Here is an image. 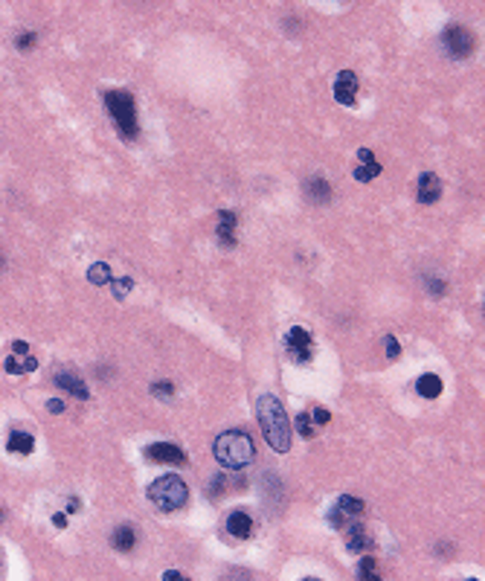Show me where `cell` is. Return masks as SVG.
Returning a JSON list of instances; mask_svg holds the SVG:
<instances>
[{
  "mask_svg": "<svg viewBox=\"0 0 485 581\" xmlns=\"http://www.w3.org/2000/svg\"><path fill=\"white\" fill-rule=\"evenodd\" d=\"M442 378L439 375H433V373H425L422 378L416 381V390H418V395L422 398H439L442 395Z\"/></svg>",
  "mask_w": 485,
  "mask_h": 581,
  "instance_id": "4fadbf2b",
  "label": "cell"
},
{
  "mask_svg": "<svg viewBox=\"0 0 485 581\" xmlns=\"http://www.w3.org/2000/svg\"><path fill=\"white\" fill-rule=\"evenodd\" d=\"M381 172H384V169H381V163H363V166L354 169V181L369 183V181H375V177H378Z\"/></svg>",
  "mask_w": 485,
  "mask_h": 581,
  "instance_id": "44dd1931",
  "label": "cell"
},
{
  "mask_svg": "<svg viewBox=\"0 0 485 581\" xmlns=\"http://www.w3.org/2000/svg\"><path fill=\"white\" fill-rule=\"evenodd\" d=\"M288 354L294 358L297 363H309L311 354H314V343H311V334L305 332L302 326H294L288 332Z\"/></svg>",
  "mask_w": 485,
  "mask_h": 581,
  "instance_id": "8992f818",
  "label": "cell"
},
{
  "mask_svg": "<svg viewBox=\"0 0 485 581\" xmlns=\"http://www.w3.org/2000/svg\"><path fill=\"white\" fill-rule=\"evenodd\" d=\"M53 523L64 529V526H67V518H64V514H56V518H53Z\"/></svg>",
  "mask_w": 485,
  "mask_h": 581,
  "instance_id": "836d02e7",
  "label": "cell"
},
{
  "mask_svg": "<svg viewBox=\"0 0 485 581\" xmlns=\"http://www.w3.org/2000/svg\"><path fill=\"white\" fill-rule=\"evenodd\" d=\"M337 512H346V514H363L366 506H363V500H354L349 494H343L340 500H337Z\"/></svg>",
  "mask_w": 485,
  "mask_h": 581,
  "instance_id": "ffe728a7",
  "label": "cell"
},
{
  "mask_svg": "<svg viewBox=\"0 0 485 581\" xmlns=\"http://www.w3.org/2000/svg\"><path fill=\"white\" fill-rule=\"evenodd\" d=\"M358 578L361 581H384L381 573H378V561L372 555H363L361 564H358Z\"/></svg>",
  "mask_w": 485,
  "mask_h": 581,
  "instance_id": "ac0fdd59",
  "label": "cell"
},
{
  "mask_svg": "<svg viewBox=\"0 0 485 581\" xmlns=\"http://www.w3.org/2000/svg\"><path fill=\"white\" fill-rule=\"evenodd\" d=\"M35 41H38V35H35V32H24V35L18 38V50H21V53L32 50V44H35Z\"/></svg>",
  "mask_w": 485,
  "mask_h": 581,
  "instance_id": "484cf974",
  "label": "cell"
},
{
  "mask_svg": "<svg viewBox=\"0 0 485 581\" xmlns=\"http://www.w3.org/2000/svg\"><path fill=\"white\" fill-rule=\"evenodd\" d=\"M32 369H38V361L35 358H26L24 363H18L15 358L6 361V373H12V375H24V373H32Z\"/></svg>",
  "mask_w": 485,
  "mask_h": 581,
  "instance_id": "7402d4cb",
  "label": "cell"
},
{
  "mask_svg": "<svg viewBox=\"0 0 485 581\" xmlns=\"http://www.w3.org/2000/svg\"><path fill=\"white\" fill-rule=\"evenodd\" d=\"M47 410H50V413H64V401L50 398V401H47Z\"/></svg>",
  "mask_w": 485,
  "mask_h": 581,
  "instance_id": "4dcf8cb0",
  "label": "cell"
},
{
  "mask_svg": "<svg viewBox=\"0 0 485 581\" xmlns=\"http://www.w3.org/2000/svg\"><path fill=\"white\" fill-rule=\"evenodd\" d=\"M334 99L340 105H349V108L358 99V76L352 70H340V76L334 79Z\"/></svg>",
  "mask_w": 485,
  "mask_h": 581,
  "instance_id": "ba28073f",
  "label": "cell"
},
{
  "mask_svg": "<svg viewBox=\"0 0 485 581\" xmlns=\"http://www.w3.org/2000/svg\"><path fill=\"white\" fill-rule=\"evenodd\" d=\"M294 427H297L299 436H305V439H311V436H314V425H311V416L309 413H299L294 418Z\"/></svg>",
  "mask_w": 485,
  "mask_h": 581,
  "instance_id": "603a6c76",
  "label": "cell"
},
{
  "mask_svg": "<svg viewBox=\"0 0 485 581\" xmlns=\"http://www.w3.org/2000/svg\"><path fill=\"white\" fill-rule=\"evenodd\" d=\"M302 581H320V578H302Z\"/></svg>",
  "mask_w": 485,
  "mask_h": 581,
  "instance_id": "e575fe53",
  "label": "cell"
},
{
  "mask_svg": "<svg viewBox=\"0 0 485 581\" xmlns=\"http://www.w3.org/2000/svg\"><path fill=\"white\" fill-rule=\"evenodd\" d=\"M346 546L352 553H361L363 555V550H369L372 546V538L366 535V529L361 526V523H354V526H349V535H346Z\"/></svg>",
  "mask_w": 485,
  "mask_h": 581,
  "instance_id": "9a60e30c",
  "label": "cell"
},
{
  "mask_svg": "<svg viewBox=\"0 0 485 581\" xmlns=\"http://www.w3.org/2000/svg\"><path fill=\"white\" fill-rule=\"evenodd\" d=\"M12 349H15V354H26V352H29V346H26L24 341H18V343H12Z\"/></svg>",
  "mask_w": 485,
  "mask_h": 581,
  "instance_id": "1f68e13d",
  "label": "cell"
},
{
  "mask_svg": "<svg viewBox=\"0 0 485 581\" xmlns=\"http://www.w3.org/2000/svg\"><path fill=\"white\" fill-rule=\"evenodd\" d=\"M465 581H479V578H465Z\"/></svg>",
  "mask_w": 485,
  "mask_h": 581,
  "instance_id": "d590c367",
  "label": "cell"
},
{
  "mask_svg": "<svg viewBox=\"0 0 485 581\" xmlns=\"http://www.w3.org/2000/svg\"><path fill=\"white\" fill-rule=\"evenodd\" d=\"M213 454L218 459V465L230 468V471H241V468H247L256 457V448H253V439L250 433L245 430H224L215 445H213Z\"/></svg>",
  "mask_w": 485,
  "mask_h": 581,
  "instance_id": "7a4b0ae2",
  "label": "cell"
},
{
  "mask_svg": "<svg viewBox=\"0 0 485 581\" xmlns=\"http://www.w3.org/2000/svg\"><path fill=\"white\" fill-rule=\"evenodd\" d=\"M151 393H154L157 398L169 401V398H172V393H174V386H172L169 381H157V384H151Z\"/></svg>",
  "mask_w": 485,
  "mask_h": 581,
  "instance_id": "d4e9b609",
  "label": "cell"
},
{
  "mask_svg": "<svg viewBox=\"0 0 485 581\" xmlns=\"http://www.w3.org/2000/svg\"><path fill=\"white\" fill-rule=\"evenodd\" d=\"M88 279H90V285H110V268H108V262H96V265H90V270H88Z\"/></svg>",
  "mask_w": 485,
  "mask_h": 581,
  "instance_id": "d6986e66",
  "label": "cell"
},
{
  "mask_svg": "<svg viewBox=\"0 0 485 581\" xmlns=\"http://www.w3.org/2000/svg\"><path fill=\"white\" fill-rule=\"evenodd\" d=\"M134 543H137V532L131 526H120L114 532V546L120 553H131L134 550Z\"/></svg>",
  "mask_w": 485,
  "mask_h": 581,
  "instance_id": "e0dca14e",
  "label": "cell"
},
{
  "mask_svg": "<svg viewBox=\"0 0 485 581\" xmlns=\"http://www.w3.org/2000/svg\"><path fill=\"white\" fill-rule=\"evenodd\" d=\"M256 416H258V427H262L268 445L277 450V454H288L290 450V418L282 407V401L277 395H262L256 404Z\"/></svg>",
  "mask_w": 485,
  "mask_h": 581,
  "instance_id": "6da1fadb",
  "label": "cell"
},
{
  "mask_svg": "<svg viewBox=\"0 0 485 581\" xmlns=\"http://www.w3.org/2000/svg\"><path fill=\"white\" fill-rule=\"evenodd\" d=\"M384 349H386V354H390V358H398V352H401V346H398V341H395L393 334L384 337Z\"/></svg>",
  "mask_w": 485,
  "mask_h": 581,
  "instance_id": "4316f807",
  "label": "cell"
},
{
  "mask_svg": "<svg viewBox=\"0 0 485 581\" xmlns=\"http://www.w3.org/2000/svg\"><path fill=\"white\" fill-rule=\"evenodd\" d=\"M358 157H361V160H366V163H375V157H372V152H369V149H361V152H358Z\"/></svg>",
  "mask_w": 485,
  "mask_h": 581,
  "instance_id": "d6a6232c",
  "label": "cell"
},
{
  "mask_svg": "<svg viewBox=\"0 0 485 581\" xmlns=\"http://www.w3.org/2000/svg\"><path fill=\"white\" fill-rule=\"evenodd\" d=\"M145 457L154 462H166V465H186V454L172 442H154L145 448Z\"/></svg>",
  "mask_w": 485,
  "mask_h": 581,
  "instance_id": "52a82bcc",
  "label": "cell"
},
{
  "mask_svg": "<svg viewBox=\"0 0 485 581\" xmlns=\"http://www.w3.org/2000/svg\"><path fill=\"white\" fill-rule=\"evenodd\" d=\"M105 108L114 117V125L125 140H137L140 125H137V102L128 90H105Z\"/></svg>",
  "mask_w": 485,
  "mask_h": 581,
  "instance_id": "3957f363",
  "label": "cell"
},
{
  "mask_svg": "<svg viewBox=\"0 0 485 581\" xmlns=\"http://www.w3.org/2000/svg\"><path fill=\"white\" fill-rule=\"evenodd\" d=\"M305 189H309V195H311L317 204H329V201H331V186L322 181V177H311V181L305 183Z\"/></svg>",
  "mask_w": 485,
  "mask_h": 581,
  "instance_id": "2e32d148",
  "label": "cell"
},
{
  "mask_svg": "<svg viewBox=\"0 0 485 581\" xmlns=\"http://www.w3.org/2000/svg\"><path fill=\"white\" fill-rule=\"evenodd\" d=\"M227 532L233 538H247L250 532H253V521H250V514L245 509H236L230 518H227Z\"/></svg>",
  "mask_w": 485,
  "mask_h": 581,
  "instance_id": "8fae6325",
  "label": "cell"
},
{
  "mask_svg": "<svg viewBox=\"0 0 485 581\" xmlns=\"http://www.w3.org/2000/svg\"><path fill=\"white\" fill-rule=\"evenodd\" d=\"M56 384L61 386V390H67L70 395H76V398H88V386H85V381L82 378H76L73 373H58L56 375Z\"/></svg>",
  "mask_w": 485,
  "mask_h": 581,
  "instance_id": "5bb4252c",
  "label": "cell"
},
{
  "mask_svg": "<svg viewBox=\"0 0 485 581\" xmlns=\"http://www.w3.org/2000/svg\"><path fill=\"white\" fill-rule=\"evenodd\" d=\"M110 285H114V297L117 300H125V294L134 288V279L131 277H120V279H110Z\"/></svg>",
  "mask_w": 485,
  "mask_h": 581,
  "instance_id": "cb8c5ba5",
  "label": "cell"
},
{
  "mask_svg": "<svg viewBox=\"0 0 485 581\" xmlns=\"http://www.w3.org/2000/svg\"><path fill=\"white\" fill-rule=\"evenodd\" d=\"M163 581H189V575L177 573V570H166V573H163Z\"/></svg>",
  "mask_w": 485,
  "mask_h": 581,
  "instance_id": "f546056e",
  "label": "cell"
},
{
  "mask_svg": "<svg viewBox=\"0 0 485 581\" xmlns=\"http://www.w3.org/2000/svg\"><path fill=\"white\" fill-rule=\"evenodd\" d=\"M12 454H32V450H35V436L32 433H26V430H12L9 433V445H6Z\"/></svg>",
  "mask_w": 485,
  "mask_h": 581,
  "instance_id": "7c38bea8",
  "label": "cell"
},
{
  "mask_svg": "<svg viewBox=\"0 0 485 581\" xmlns=\"http://www.w3.org/2000/svg\"><path fill=\"white\" fill-rule=\"evenodd\" d=\"M149 500L160 512H177V509L186 506L189 486L177 474H163L149 486Z\"/></svg>",
  "mask_w": 485,
  "mask_h": 581,
  "instance_id": "277c9868",
  "label": "cell"
},
{
  "mask_svg": "<svg viewBox=\"0 0 485 581\" xmlns=\"http://www.w3.org/2000/svg\"><path fill=\"white\" fill-rule=\"evenodd\" d=\"M442 198V181L433 172H425L418 177V201L422 204H436Z\"/></svg>",
  "mask_w": 485,
  "mask_h": 581,
  "instance_id": "9c48e42d",
  "label": "cell"
},
{
  "mask_svg": "<svg viewBox=\"0 0 485 581\" xmlns=\"http://www.w3.org/2000/svg\"><path fill=\"white\" fill-rule=\"evenodd\" d=\"M311 422H317V425H329V422H331V413H329L326 407H314Z\"/></svg>",
  "mask_w": 485,
  "mask_h": 581,
  "instance_id": "83f0119b",
  "label": "cell"
},
{
  "mask_svg": "<svg viewBox=\"0 0 485 581\" xmlns=\"http://www.w3.org/2000/svg\"><path fill=\"white\" fill-rule=\"evenodd\" d=\"M442 47H445V53L450 58H465V56H471V50H474V35L465 26L450 24L445 29V35H442Z\"/></svg>",
  "mask_w": 485,
  "mask_h": 581,
  "instance_id": "5b68a950",
  "label": "cell"
},
{
  "mask_svg": "<svg viewBox=\"0 0 485 581\" xmlns=\"http://www.w3.org/2000/svg\"><path fill=\"white\" fill-rule=\"evenodd\" d=\"M427 290H433V294H445V282L436 279V277H427Z\"/></svg>",
  "mask_w": 485,
  "mask_h": 581,
  "instance_id": "f1b7e54d",
  "label": "cell"
},
{
  "mask_svg": "<svg viewBox=\"0 0 485 581\" xmlns=\"http://www.w3.org/2000/svg\"><path fill=\"white\" fill-rule=\"evenodd\" d=\"M236 213L233 209H221L218 213V241L224 247H236Z\"/></svg>",
  "mask_w": 485,
  "mask_h": 581,
  "instance_id": "30bf717a",
  "label": "cell"
}]
</instances>
